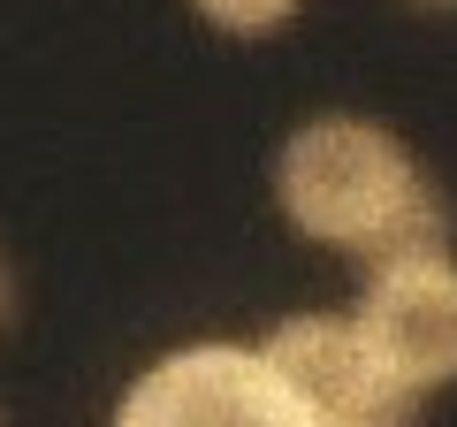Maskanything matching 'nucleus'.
<instances>
[{
  "instance_id": "obj_1",
  "label": "nucleus",
  "mask_w": 457,
  "mask_h": 427,
  "mask_svg": "<svg viewBox=\"0 0 457 427\" xmlns=\"http://www.w3.org/2000/svg\"><path fill=\"white\" fill-rule=\"evenodd\" d=\"M275 206L297 237L389 267L450 245V206L420 153L374 115H305L275 153Z\"/></svg>"
},
{
  "instance_id": "obj_2",
  "label": "nucleus",
  "mask_w": 457,
  "mask_h": 427,
  "mask_svg": "<svg viewBox=\"0 0 457 427\" xmlns=\"http://www.w3.org/2000/svg\"><path fill=\"white\" fill-rule=\"evenodd\" d=\"M107 427H312V420L252 344H183L161 351L114 397Z\"/></svg>"
},
{
  "instance_id": "obj_3",
  "label": "nucleus",
  "mask_w": 457,
  "mask_h": 427,
  "mask_svg": "<svg viewBox=\"0 0 457 427\" xmlns=\"http://www.w3.org/2000/svg\"><path fill=\"white\" fill-rule=\"evenodd\" d=\"M312 427H420V389L381 366V351L351 329V313H297L260 344Z\"/></svg>"
},
{
  "instance_id": "obj_4",
  "label": "nucleus",
  "mask_w": 457,
  "mask_h": 427,
  "mask_svg": "<svg viewBox=\"0 0 457 427\" xmlns=\"http://www.w3.org/2000/svg\"><path fill=\"white\" fill-rule=\"evenodd\" d=\"M351 329L381 351L404 389H450L457 381V260L442 252H411V260L366 267V290Z\"/></svg>"
},
{
  "instance_id": "obj_5",
  "label": "nucleus",
  "mask_w": 457,
  "mask_h": 427,
  "mask_svg": "<svg viewBox=\"0 0 457 427\" xmlns=\"http://www.w3.org/2000/svg\"><path fill=\"white\" fill-rule=\"evenodd\" d=\"M191 16L213 23L221 38H275L282 23L305 16V0H191Z\"/></svg>"
},
{
  "instance_id": "obj_6",
  "label": "nucleus",
  "mask_w": 457,
  "mask_h": 427,
  "mask_svg": "<svg viewBox=\"0 0 457 427\" xmlns=\"http://www.w3.org/2000/svg\"><path fill=\"white\" fill-rule=\"evenodd\" d=\"M16 267H8V252H0V336H8V329H16Z\"/></svg>"
},
{
  "instance_id": "obj_7",
  "label": "nucleus",
  "mask_w": 457,
  "mask_h": 427,
  "mask_svg": "<svg viewBox=\"0 0 457 427\" xmlns=\"http://www.w3.org/2000/svg\"><path fill=\"white\" fill-rule=\"evenodd\" d=\"M404 8H420V16H457V0H404Z\"/></svg>"
},
{
  "instance_id": "obj_8",
  "label": "nucleus",
  "mask_w": 457,
  "mask_h": 427,
  "mask_svg": "<svg viewBox=\"0 0 457 427\" xmlns=\"http://www.w3.org/2000/svg\"><path fill=\"white\" fill-rule=\"evenodd\" d=\"M0 427H8V412H0Z\"/></svg>"
}]
</instances>
